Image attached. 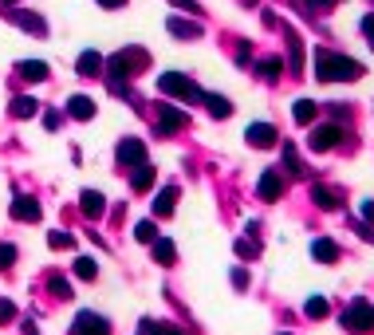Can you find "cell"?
I'll return each mask as SVG.
<instances>
[{
  "mask_svg": "<svg viewBox=\"0 0 374 335\" xmlns=\"http://www.w3.org/2000/svg\"><path fill=\"white\" fill-rule=\"evenodd\" d=\"M99 4H103V8H123L126 0H99Z\"/></svg>",
  "mask_w": 374,
  "mask_h": 335,
  "instance_id": "obj_45",
  "label": "cell"
},
{
  "mask_svg": "<svg viewBox=\"0 0 374 335\" xmlns=\"http://www.w3.org/2000/svg\"><path fill=\"white\" fill-rule=\"evenodd\" d=\"M119 162L123 166H146V146L138 138H123L119 142Z\"/></svg>",
  "mask_w": 374,
  "mask_h": 335,
  "instance_id": "obj_11",
  "label": "cell"
},
{
  "mask_svg": "<svg viewBox=\"0 0 374 335\" xmlns=\"http://www.w3.org/2000/svg\"><path fill=\"white\" fill-rule=\"evenodd\" d=\"M16 24H20V28H28V32H36V36H44L47 32V28H44V20H40V16H32V12H16Z\"/></svg>",
  "mask_w": 374,
  "mask_h": 335,
  "instance_id": "obj_26",
  "label": "cell"
},
{
  "mask_svg": "<svg viewBox=\"0 0 374 335\" xmlns=\"http://www.w3.org/2000/svg\"><path fill=\"white\" fill-rule=\"evenodd\" d=\"M233 284H236V288H245V284H249V272L236 269V272H233Z\"/></svg>",
  "mask_w": 374,
  "mask_h": 335,
  "instance_id": "obj_41",
  "label": "cell"
},
{
  "mask_svg": "<svg viewBox=\"0 0 374 335\" xmlns=\"http://www.w3.org/2000/svg\"><path fill=\"white\" fill-rule=\"evenodd\" d=\"M312 256L319 260V264H335V260H339V245L327 240V237H315L312 240Z\"/></svg>",
  "mask_w": 374,
  "mask_h": 335,
  "instance_id": "obj_13",
  "label": "cell"
},
{
  "mask_svg": "<svg viewBox=\"0 0 374 335\" xmlns=\"http://www.w3.org/2000/svg\"><path fill=\"white\" fill-rule=\"evenodd\" d=\"M103 64H107V60H103L99 51H83L75 67H79V75H83V79H91V75H99V71H103Z\"/></svg>",
  "mask_w": 374,
  "mask_h": 335,
  "instance_id": "obj_15",
  "label": "cell"
},
{
  "mask_svg": "<svg viewBox=\"0 0 374 335\" xmlns=\"http://www.w3.org/2000/svg\"><path fill=\"white\" fill-rule=\"evenodd\" d=\"M79 209H83V217L99 221V217L107 213V197H103L99 190H83V193H79Z\"/></svg>",
  "mask_w": 374,
  "mask_h": 335,
  "instance_id": "obj_9",
  "label": "cell"
},
{
  "mask_svg": "<svg viewBox=\"0 0 374 335\" xmlns=\"http://www.w3.org/2000/svg\"><path fill=\"white\" fill-rule=\"evenodd\" d=\"M343 323L347 332H355V335H366L374 332V303L371 300H355V303H347V312H343Z\"/></svg>",
  "mask_w": 374,
  "mask_h": 335,
  "instance_id": "obj_4",
  "label": "cell"
},
{
  "mask_svg": "<svg viewBox=\"0 0 374 335\" xmlns=\"http://www.w3.org/2000/svg\"><path fill=\"white\" fill-rule=\"evenodd\" d=\"M158 91L182 99V103H205V91L189 79V75H182V71H166V75H158Z\"/></svg>",
  "mask_w": 374,
  "mask_h": 335,
  "instance_id": "obj_3",
  "label": "cell"
},
{
  "mask_svg": "<svg viewBox=\"0 0 374 335\" xmlns=\"http://www.w3.org/2000/svg\"><path fill=\"white\" fill-rule=\"evenodd\" d=\"M47 245H51V249H71V245H75V237L55 229V233H47Z\"/></svg>",
  "mask_w": 374,
  "mask_h": 335,
  "instance_id": "obj_31",
  "label": "cell"
},
{
  "mask_svg": "<svg viewBox=\"0 0 374 335\" xmlns=\"http://www.w3.org/2000/svg\"><path fill=\"white\" fill-rule=\"evenodd\" d=\"M16 264V245H0V269H12Z\"/></svg>",
  "mask_w": 374,
  "mask_h": 335,
  "instance_id": "obj_33",
  "label": "cell"
},
{
  "mask_svg": "<svg viewBox=\"0 0 374 335\" xmlns=\"http://www.w3.org/2000/svg\"><path fill=\"white\" fill-rule=\"evenodd\" d=\"M280 71H284V64H280V60H264V64H260V75H268V79H276Z\"/></svg>",
  "mask_w": 374,
  "mask_h": 335,
  "instance_id": "obj_34",
  "label": "cell"
},
{
  "mask_svg": "<svg viewBox=\"0 0 374 335\" xmlns=\"http://www.w3.org/2000/svg\"><path fill=\"white\" fill-rule=\"evenodd\" d=\"M312 197H315V206H319V209H339V206H343L339 190H331V186H315Z\"/></svg>",
  "mask_w": 374,
  "mask_h": 335,
  "instance_id": "obj_17",
  "label": "cell"
},
{
  "mask_svg": "<svg viewBox=\"0 0 374 335\" xmlns=\"http://www.w3.org/2000/svg\"><path fill=\"white\" fill-rule=\"evenodd\" d=\"M158 335H189V332H182V327H173V323H158Z\"/></svg>",
  "mask_w": 374,
  "mask_h": 335,
  "instance_id": "obj_38",
  "label": "cell"
},
{
  "mask_svg": "<svg viewBox=\"0 0 374 335\" xmlns=\"http://www.w3.org/2000/svg\"><path fill=\"white\" fill-rule=\"evenodd\" d=\"M12 114L16 119H32V114H40V103H36L32 95H16L12 99Z\"/></svg>",
  "mask_w": 374,
  "mask_h": 335,
  "instance_id": "obj_21",
  "label": "cell"
},
{
  "mask_svg": "<svg viewBox=\"0 0 374 335\" xmlns=\"http://www.w3.org/2000/svg\"><path fill=\"white\" fill-rule=\"evenodd\" d=\"M71 335H110V323L95 312H79L75 323H71Z\"/></svg>",
  "mask_w": 374,
  "mask_h": 335,
  "instance_id": "obj_6",
  "label": "cell"
},
{
  "mask_svg": "<svg viewBox=\"0 0 374 335\" xmlns=\"http://www.w3.org/2000/svg\"><path fill=\"white\" fill-rule=\"evenodd\" d=\"M12 217H16V221H40V201H36V197H28V193H16Z\"/></svg>",
  "mask_w": 374,
  "mask_h": 335,
  "instance_id": "obj_12",
  "label": "cell"
},
{
  "mask_svg": "<svg viewBox=\"0 0 374 335\" xmlns=\"http://www.w3.org/2000/svg\"><path fill=\"white\" fill-rule=\"evenodd\" d=\"M327 312H331V303L323 300V296H312V300L303 303V316H308V319H323Z\"/></svg>",
  "mask_w": 374,
  "mask_h": 335,
  "instance_id": "obj_25",
  "label": "cell"
},
{
  "mask_svg": "<svg viewBox=\"0 0 374 335\" xmlns=\"http://www.w3.org/2000/svg\"><path fill=\"white\" fill-rule=\"evenodd\" d=\"M315 8H335V4H339V0H312Z\"/></svg>",
  "mask_w": 374,
  "mask_h": 335,
  "instance_id": "obj_44",
  "label": "cell"
},
{
  "mask_svg": "<svg viewBox=\"0 0 374 335\" xmlns=\"http://www.w3.org/2000/svg\"><path fill=\"white\" fill-rule=\"evenodd\" d=\"M284 162H288V170H292V174H303L299 154H296V146H292V142H284Z\"/></svg>",
  "mask_w": 374,
  "mask_h": 335,
  "instance_id": "obj_30",
  "label": "cell"
},
{
  "mask_svg": "<svg viewBox=\"0 0 374 335\" xmlns=\"http://www.w3.org/2000/svg\"><path fill=\"white\" fill-rule=\"evenodd\" d=\"M362 217H366V221H374V201H362Z\"/></svg>",
  "mask_w": 374,
  "mask_h": 335,
  "instance_id": "obj_42",
  "label": "cell"
},
{
  "mask_svg": "<svg viewBox=\"0 0 374 335\" xmlns=\"http://www.w3.org/2000/svg\"><path fill=\"white\" fill-rule=\"evenodd\" d=\"M362 64H355L351 55H339V51H315V79L323 83H347V79H359Z\"/></svg>",
  "mask_w": 374,
  "mask_h": 335,
  "instance_id": "obj_1",
  "label": "cell"
},
{
  "mask_svg": "<svg viewBox=\"0 0 374 335\" xmlns=\"http://www.w3.org/2000/svg\"><path fill=\"white\" fill-rule=\"evenodd\" d=\"M245 138H249V146H256V150H268V146L280 142V134H276L272 123H252V127L245 130Z\"/></svg>",
  "mask_w": 374,
  "mask_h": 335,
  "instance_id": "obj_7",
  "label": "cell"
},
{
  "mask_svg": "<svg viewBox=\"0 0 374 335\" xmlns=\"http://www.w3.org/2000/svg\"><path fill=\"white\" fill-rule=\"evenodd\" d=\"M134 237H138L142 245H154V240H158V225L154 221H138V225H134Z\"/></svg>",
  "mask_w": 374,
  "mask_h": 335,
  "instance_id": "obj_28",
  "label": "cell"
},
{
  "mask_svg": "<svg viewBox=\"0 0 374 335\" xmlns=\"http://www.w3.org/2000/svg\"><path fill=\"white\" fill-rule=\"evenodd\" d=\"M362 36H366V44L374 48V12L371 16H362Z\"/></svg>",
  "mask_w": 374,
  "mask_h": 335,
  "instance_id": "obj_36",
  "label": "cell"
},
{
  "mask_svg": "<svg viewBox=\"0 0 374 335\" xmlns=\"http://www.w3.org/2000/svg\"><path fill=\"white\" fill-rule=\"evenodd\" d=\"M170 32L177 36V40H197V36H201V24H197V20H177V16H173L170 20Z\"/></svg>",
  "mask_w": 374,
  "mask_h": 335,
  "instance_id": "obj_19",
  "label": "cell"
},
{
  "mask_svg": "<svg viewBox=\"0 0 374 335\" xmlns=\"http://www.w3.org/2000/svg\"><path fill=\"white\" fill-rule=\"evenodd\" d=\"M339 142H343V130H339V123L315 127L312 134H308V146H312V150H319V154H323V150H331V146H339Z\"/></svg>",
  "mask_w": 374,
  "mask_h": 335,
  "instance_id": "obj_5",
  "label": "cell"
},
{
  "mask_svg": "<svg viewBox=\"0 0 374 335\" xmlns=\"http://www.w3.org/2000/svg\"><path fill=\"white\" fill-rule=\"evenodd\" d=\"M47 288H51L55 296H63V300H71V284H67L63 276H51V280H47Z\"/></svg>",
  "mask_w": 374,
  "mask_h": 335,
  "instance_id": "obj_32",
  "label": "cell"
},
{
  "mask_svg": "<svg viewBox=\"0 0 374 335\" xmlns=\"http://www.w3.org/2000/svg\"><path fill=\"white\" fill-rule=\"evenodd\" d=\"M236 253L240 256H256L260 253V245H256V240H236Z\"/></svg>",
  "mask_w": 374,
  "mask_h": 335,
  "instance_id": "obj_35",
  "label": "cell"
},
{
  "mask_svg": "<svg viewBox=\"0 0 374 335\" xmlns=\"http://www.w3.org/2000/svg\"><path fill=\"white\" fill-rule=\"evenodd\" d=\"M16 71H20L24 79H32V83H44L47 79V64H44V60H24V64H16Z\"/></svg>",
  "mask_w": 374,
  "mask_h": 335,
  "instance_id": "obj_18",
  "label": "cell"
},
{
  "mask_svg": "<svg viewBox=\"0 0 374 335\" xmlns=\"http://www.w3.org/2000/svg\"><path fill=\"white\" fill-rule=\"evenodd\" d=\"M288 44H292V71H303V48H299L296 32H288Z\"/></svg>",
  "mask_w": 374,
  "mask_h": 335,
  "instance_id": "obj_29",
  "label": "cell"
},
{
  "mask_svg": "<svg viewBox=\"0 0 374 335\" xmlns=\"http://www.w3.org/2000/svg\"><path fill=\"white\" fill-rule=\"evenodd\" d=\"M154 260L170 269L173 260H177V249H173V240H166V237H158V240H154Z\"/></svg>",
  "mask_w": 374,
  "mask_h": 335,
  "instance_id": "obj_20",
  "label": "cell"
},
{
  "mask_svg": "<svg viewBox=\"0 0 374 335\" xmlns=\"http://www.w3.org/2000/svg\"><path fill=\"white\" fill-rule=\"evenodd\" d=\"M256 193L264 197V201H276L284 193V177H280V170H264L260 174V182H256Z\"/></svg>",
  "mask_w": 374,
  "mask_h": 335,
  "instance_id": "obj_10",
  "label": "cell"
},
{
  "mask_svg": "<svg viewBox=\"0 0 374 335\" xmlns=\"http://www.w3.org/2000/svg\"><path fill=\"white\" fill-rule=\"evenodd\" d=\"M186 127V111H177L170 103H158V130L162 134H173V130Z\"/></svg>",
  "mask_w": 374,
  "mask_h": 335,
  "instance_id": "obj_8",
  "label": "cell"
},
{
  "mask_svg": "<svg viewBox=\"0 0 374 335\" xmlns=\"http://www.w3.org/2000/svg\"><path fill=\"white\" fill-rule=\"evenodd\" d=\"M138 335H158V323H154V319H142V327H138Z\"/></svg>",
  "mask_w": 374,
  "mask_h": 335,
  "instance_id": "obj_39",
  "label": "cell"
},
{
  "mask_svg": "<svg viewBox=\"0 0 374 335\" xmlns=\"http://www.w3.org/2000/svg\"><path fill=\"white\" fill-rule=\"evenodd\" d=\"M75 276L79 280H95V276H99V264H95L91 256H79L75 260Z\"/></svg>",
  "mask_w": 374,
  "mask_h": 335,
  "instance_id": "obj_27",
  "label": "cell"
},
{
  "mask_svg": "<svg viewBox=\"0 0 374 335\" xmlns=\"http://www.w3.org/2000/svg\"><path fill=\"white\" fill-rule=\"evenodd\" d=\"M173 4H177V8H189V12H201V8H197L193 0H173Z\"/></svg>",
  "mask_w": 374,
  "mask_h": 335,
  "instance_id": "obj_43",
  "label": "cell"
},
{
  "mask_svg": "<svg viewBox=\"0 0 374 335\" xmlns=\"http://www.w3.org/2000/svg\"><path fill=\"white\" fill-rule=\"evenodd\" d=\"M292 114H296V123H299V127H308V123H315V103H312V99H296Z\"/></svg>",
  "mask_w": 374,
  "mask_h": 335,
  "instance_id": "obj_24",
  "label": "cell"
},
{
  "mask_svg": "<svg viewBox=\"0 0 374 335\" xmlns=\"http://www.w3.org/2000/svg\"><path fill=\"white\" fill-rule=\"evenodd\" d=\"M67 114H71V119H79V123L95 119V99H87V95H71V99H67Z\"/></svg>",
  "mask_w": 374,
  "mask_h": 335,
  "instance_id": "obj_14",
  "label": "cell"
},
{
  "mask_svg": "<svg viewBox=\"0 0 374 335\" xmlns=\"http://www.w3.org/2000/svg\"><path fill=\"white\" fill-rule=\"evenodd\" d=\"M0 4H16V0H0Z\"/></svg>",
  "mask_w": 374,
  "mask_h": 335,
  "instance_id": "obj_46",
  "label": "cell"
},
{
  "mask_svg": "<svg viewBox=\"0 0 374 335\" xmlns=\"http://www.w3.org/2000/svg\"><path fill=\"white\" fill-rule=\"evenodd\" d=\"M44 127H47V130H55V127H60V114L47 111V114H44Z\"/></svg>",
  "mask_w": 374,
  "mask_h": 335,
  "instance_id": "obj_40",
  "label": "cell"
},
{
  "mask_svg": "<svg viewBox=\"0 0 374 335\" xmlns=\"http://www.w3.org/2000/svg\"><path fill=\"white\" fill-rule=\"evenodd\" d=\"M205 107H209L213 119H229V114H233V103H229L225 95H205Z\"/></svg>",
  "mask_w": 374,
  "mask_h": 335,
  "instance_id": "obj_23",
  "label": "cell"
},
{
  "mask_svg": "<svg viewBox=\"0 0 374 335\" xmlns=\"http://www.w3.org/2000/svg\"><path fill=\"white\" fill-rule=\"evenodd\" d=\"M173 206H177V186H166V190L154 197V217H170Z\"/></svg>",
  "mask_w": 374,
  "mask_h": 335,
  "instance_id": "obj_16",
  "label": "cell"
},
{
  "mask_svg": "<svg viewBox=\"0 0 374 335\" xmlns=\"http://www.w3.org/2000/svg\"><path fill=\"white\" fill-rule=\"evenodd\" d=\"M130 186L138 193H146L150 186H154V166H134V174H130Z\"/></svg>",
  "mask_w": 374,
  "mask_h": 335,
  "instance_id": "obj_22",
  "label": "cell"
},
{
  "mask_svg": "<svg viewBox=\"0 0 374 335\" xmlns=\"http://www.w3.org/2000/svg\"><path fill=\"white\" fill-rule=\"evenodd\" d=\"M16 316V303L12 300H0V323H8Z\"/></svg>",
  "mask_w": 374,
  "mask_h": 335,
  "instance_id": "obj_37",
  "label": "cell"
},
{
  "mask_svg": "<svg viewBox=\"0 0 374 335\" xmlns=\"http://www.w3.org/2000/svg\"><path fill=\"white\" fill-rule=\"evenodd\" d=\"M142 67H146V51H138V48H126V51H119V55H110V60H107L110 87H114V91H123V79H130V75L142 71Z\"/></svg>",
  "mask_w": 374,
  "mask_h": 335,
  "instance_id": "obj_2",
  "label": "cell"
}]
</instances>
